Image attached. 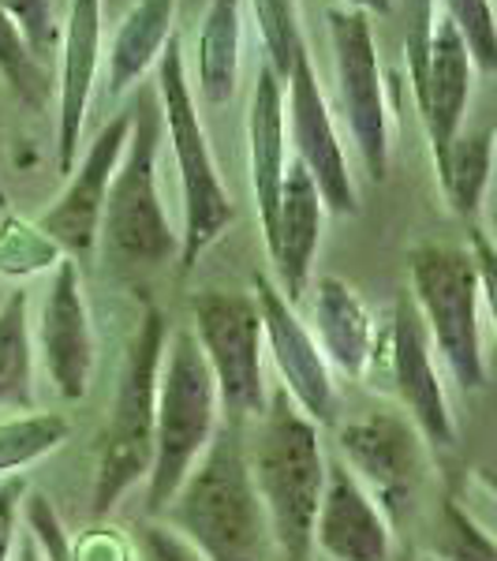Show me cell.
I'll list each match as a JSON object with an SVG mask.
<instances>
[{"label":"cell","mask_w":497,"mask_h":561,"mask_svg":"<svg viewBox=\"0 0 497 561\" xmlns=\"http://www.w3.org/2000/svg\"><path fill=\"white\" fill-rule=\"evenodd\" d=\"M139 550L142 561H206L192 542H184L169 528H158V524H142L139 528Z\"/></svg>","instance_id":"836d02e7"},{"label":"cell","mask_w":497,"mask_h":561,"mask_svg":"<svg viewBox=\"0 0 497 561\" xmlns=\"http://www.w3.org/2000/svg\"><path fill=\"white\" fill-rule=\"evenodd\" d=\"M446 20L456 26L460 42L467 45V57L472 65L483 71L497 68V26H494V12L490 0H446Z\"/></svg>","instance_id":"f546056e"},{"label":"cell","mask_w":497,"mask_h":561,"mask_svg":"<svg viewBox=\"0 0 497 561\" xmlns=\"http://www.w3.org/2000/svg\"><path fill=\"white\" fill-rule=\"evenodd\" d=\"M128 128H131V113H116L113 121L97 131V139L90 142L79 169L68 173L65 195H60L57 206L38 221V229L57 243L60 251H71V255H90V251H94L97 232H102L105 195H108V184H113L116 165H120Z\"/></svg>","instance_id":"7c38bea8"},{"label":"cell","mask_w":497,"mask_h":561,"mask_svg":"<svg viewBox=\"0 0 497 561\" xmlns=\"http://www.w3.org/2000/svg\"><path fill=\"white\" fill-rule=\"evenodd\" d=\"M102 60V0H71L68 23L60 34V142L57 165L60 173H71L79 158V135H83L90 90L97 79Z\"/></svg>","instance_id":"ac0fdd59"},{"label":"cell","mask_w":497,"mask_h":561,"mask_svg":"<svg viewBox=\"0 0 497 561\" xmlns=\"http://www.w3.org/2000/svg\"><path fill=\"white\" fill-rule=\"evenodd\" d=\"M158 105L161 124L169 131L180 169V187H184V232H180V266L192 270L198 255L232 225V203L224 195V184L217 176V161L206 142L203 121L195 113L192 83H187L184 49L180 38L169 34L165 49L158 57Z\"/></svg>","instance_id":"277c9868"},{"label":"cell","mask_w":497,"mask_h":561,"mask_svg":"<svg viewBox=\"0 0 497 561\" xmlns=\"http://www.w3.org/2000/svg\"><path fill=\"white\" fill-rule=\"evenodd\" d=\"M251 4H255L262 42H266V65L274 68V76L285 83V76L292 71L296 57L307 49L296 0H251Z\"/></svg>","instance_id":"4316f807"},{"label":"cell","mask_w":497,"mask_h":561,"mask_svg":"<svg viewBox=\"0 0 497 561\" xmlns=\"http://www.w3.org/2000/svg\"><path fill=\"white\" fill-rule=\"evenodd\" d=\"M390 364H393V382L401 389V401L408 404L415 427L427 434L430 442H438V446H453L456 431H453V415H449L446 389H441V378L430 359L427 325H423L408 293L396 296Z\"/></svg>","instance_id":"e0dca14e"},{"label":"cell","mask_w":497,"mask_h":561,"mask_svg":"<svg viewBox=\"0 0 497 561\" xmlns=\"http://www.w3.org/2000/svg\"><path fill=\"white\" fill-rule=\"evenodd\" d=\"M176 20V0H139L124 15L120 31L108 49V98H120L150 71L161 57Z\"/></svg>","instance_id":"7402d4cb"},{"label":"cell","mask_w":497,"mask_h":561,"mask_svg":"<svg viewBox=\"0 0 497 561\" xmlns=\"http://www.w3.org/2000/svg\"><path fill=\"white\" fill-rule=\"evenodd\" d=\"M314 319H319L322 352L345 375L363 378L374 359V319L356 296V288L340 277H322L314 296Z\"/></svg>","instance_id":"44dd1931"},{"label":"cell","mask_w":497,"mask_h":561,"mask_svg":"<svg viewBox=\"0 0 497 561\" xmlns=\"http://www.w3.org/2000/svg\"><path fill=\"white\" fill-rule=\"evenodd\" d=\"M0 409L34 412V341L26 293H8L0 304Z\"/></svg>","instance_id":"cb8c5ba5"},{"label":"cell","mask_w":497,"mask_h":561,"mask_svg":"<svg viewBox=\"0 0 497 561\" xmlns=\"http://www.w3.org/2000/svg\"><path fill=\"white\" fill-rule=\"evenodd\" d=\"M15 561H45V558H42V550H38V542H34L31 531H26V536L20 539V558H15Z\"/></svg>","instance_id":"74e56055"},{"label":"cell","mask_w":497,"mask_h":561,"mask_svg":"<svg viewBox=\"0 0 497 561\" xmlns=\"http://www.w3.org/2000/svg\"><path fill=\"white\" fill-rule=\"evenodd\" d=\"M467 98H472V57H467V45L460 42L456 26L449 20H434L427 65H423V76L415 83V102H419L423 124H427L438 176L446 169L449 147L460 139Z\"/></svg>","instance_id":"2e32d148"},{"label":"cell","mask_w":497,"mask_h":561,"mask_svg":"<svg viewBox=\"0 0 497 561\" xmlns=\"http://www.w3.org/2000/svg\"><path fill=\"white\" fill-rule=\"evenodd\" d=\"M483 293V274L472 251L438 248V243L412 251L408 296L427 325V337L441 348L464 389H483L486 382L483 337H478V296Z\"/></svg>","instance_id":"52a82bcc"},{"label":"cell","mask_w":497,"mask_h":561,"mask_svg":"<svg viewBox=\"0 0 497 561\" xmlns=\"http://www.w3.org/2000/svg\"><path fill=\"white\" fill-rule=\"evenodd\" d=\"M340 454L356 468L351 476L370 486V497H378V510L393 520L408 513L423 472V446L408 420L396 412H370L363 420H351L348 427H340Z\"/></svg>","instance_id":"30bf717a"},{"label":"cell","mask_w":497,"mask_h":561,"mask_svg":"<svg viewBox=\"0 0 497 561\" xmlns=\"http://www.w3.org/2000/svg\"><path fill=\"white\" fill-rule=\"evenodd\" d=\"M217 423V382L195 333L180 330L161 356L158 409H153L150 513H161L206 454Z\"/></svg>","instance_id":"3957f363"},{"label":"cell","mask_w":497,"mask_h":561,"mask_svg":"<svg viewBox=\"0 0 497 561\" xmlns=\"http://www.w3.org/2000/svg\"><path fill=\"white\" fill-rule=\"evenodd\" d=\"M198 94L210 105H224L236 94L240 76V0H210L198 31Z\"/></svg>","instance_id":"603a6c76"},{"label":"cell","mask_w":497,"mask_h":561,"mask_svg":"<svg viewBox=\"0 0 497 561\" xmlns=\"http://www.w3.org/2000/svg\"><path fill=\"white\" fill-rule=\"evenodd\" d=\"M26 524H31V536L38 542L45 561H71L68 536H65V528H60L57 510H53V502L45 494H34L31 502H26Z\"/></svg>","instance_id":"d6a6232c"},{"label":"cell","mask_w":497,"mask_h":561,"mask_svg":"<svg viewBox=\"0 0 497 561\" xmlns=\"http://www.w3.org/2000/svg\"><path fill=\"white\" fill-rule=\"evenodd\" d=\"M38 337L45 367H49V378L57 382V389L68 401H83L90 389V370H94V333H90V314L76 262L57 266V277H53L42 307Z\"/></svg>","instance_id":"9a60e30c"},{"label":"cell","mask_w":497,"mask_h":561,"mask_svg":"<svg viewBox=\"0 0 497 561\" xmlns=\"http://www.w3.org/2000/svg\"><path fill=\"white\" fill-rule=\"evenodd\" d=\"M4 15L20 26L23 42L31 45L34 57H49L60 42V31L53 26V0H0Z\"/></svg>","instance_id":"1f68e13d"},{"label":"cell","mask_w":497,"mask_h":561,"mask_svg":"<svg viewBox=\"0 0 497 561\" xmlns=\"http://www.w3.org/2000/svg\"><path fill=\"white\" fill-rule=\"evenodd\" d=\"M198 348L210 367L217 397L232 420L262 412V319L251 296L198 293L192 296Z\"/></svg>","instance_id":"ba28073f"},{"label":"cell","mask_w":497,"mask_h":561,"mask_svg":"<svg viewBox=\"0 0 497 561\" xmlns=\"http://www.w3.org/2000/svg\"><path fill=\"white\" fill-rule=\"evenodd\" d=\"M195 465L173 497L176 524L206 561H262L269 524L243 454L240 423L232 420L229 427L213 431Z\"/></svg>","instance_id":"6da1fadb"},{"label":"cell","mask_w":497,"mask_h":561,"mask_svg":"<svg viewBox=\"0 0 497 561\" xmlns=\"http://www.w3.org/2000/svg\"><path fill=\"white\" fill-rule=\"evenodd\" d=\"M311 539L333 561H393V536L374 497L345 465H325V486Z\"/></svg>","instance_id":"5bb4252c"},{"label":"cell","mask_w":497,"mask_h":561,"mask_svg":"<svg viewBox=\"0 0 497 561\" xmlns=\"http://www.w3.org/2000/svg\"><path fill=\"white\" fill-rule=\"evenodd\" d=\"M165 356V322L158 311L142 319L128 359H124L120 389H116L113 423L105 431L102 460L94 476V513L105 517L124 491L150 476L153 460V409H158V375Z\"/></svg>","instance_id":"8992f818"},{"label":"cell","mask_w":497,"mask_h":561,"mask_svg":"<svg viewBox=\"0 0 497 561\" xmlns=\"http://www.w3.org/2000/svg\"><path fill=\"white\" fill-rule=\"evenodd\" d=\"M23 486H4L0 491V561H12L15 550V502H20Z\"/></svg>","instance_id":"d590c367"},{"label":"cell","mask_w":497,"mask_h":561,"mask_svg":"<svg viewBox=\"0 0 497 561\" xmlns=\"http://www.w3.org/2000/svg\"><path fill=\"white\" fill-rule=\"evenodd\" d=\"M71 561H131L128 547L113 536V531H94L79 542L76 550H68Z\"/></svg>","instance_id":"e575fe53"},{"label":"cell","mask_w":497,"mask_h":561,"mask_svg":"<svg viewBox=\"0 0 497 561\" xmlns=\"http://www.w3.org/2000/svg\"><path fill=\"white\" fill-rule=\"evenodd\" d=\"M322 195L314 187V180L307 176L300 161L285 169L281 184V203H277V221H274V240L266 243L269 259L277 262V277H281L285 300L296 304L307 288V274H311L314 251H319L322 237Z\"/></svg>","instance_id":"d6986e66"},{"label":"cell","mask_w":497,"mask_h":561,"mask_svg":"<svg viewBox=\"0 0 497 561\" xmlns=\"http://www.w3.org/2000/svg\"><path fill=\"white\" fill-rule=\"evenodd\" d=\"M247 142H251V187H255L258 225L266 243L274 240L277 203L285 184V83L274 68L262 65L255 94L247 108Z\"/></svg>","instance_id":"ffe728a7"},{"label":"cell","mask_w":497,"mask_h":561,"mask_svg":"<svg viewBox=\"0 0 497 561\" xmlns=\"http://www.w3.org/2000/svg\"><path fill=\"white\" fill-rule=\"evenodd\" d=\"M490 158H494V139L490 131L464 135L449 147L446 169H441V184H446L449 198H453L456 214L475 217L483 206L486 184H490Z\"/></svg>","instance_id":"d4e9b609"},{"label":"cell","mask_w":497,"mask_h":561,"mask_svg":"<svg viewBox=\"0 0 497 561\" xmlns=\"http://www.w3.org/2000/svg\"><path fill=\"white\" fill-rule=\"evenodd\" d=\"M68 442L65 415H23V420L0 423V476L34 465Z\"/></svg>","instance_id":"484cf974"},{"label":"cell","mask_w":497,"mask_h":561,"mask_svg":"<svg viewBox=\"0 0 497 561\" xmlns=\"http://www.w3.org/2000/svg\"><path fill=\"white\" fill-rule=\"evenodd\" d=\"M288 83V116H292V142H296V161L307 169V176L314 180L322 195V206H330L333 214H356V184H351L345 147L333 128L330 105L322 98L319 76L311 65V49H303L296 57L292 71L285 76Z\"/></svg>","instance_id":"8fae6325"},{"label":"cell","mask_w":497,"mask_h":561,"mask_svg":"<svg viewBox=\"0 0 497 561\" xmlns=\"http://www.w3.org/2000/svg\"><path fill=\"white\" fill-rule=\"evenodd\" d=\"M0 76L8 79V87L15 90V98H20L23 105H31V108L45 105L49 83H45L42 60L31 53V45L23 42L20 26L4 15V8H0Z\"/></svg>","instance_id":"83f0119b"},{"label":"cell","mask_w":497,"mask_h":561,"mask_svg":"<svg viewBox=\"0 0 497 561\" xmlns=\"http://www.w3.org/2000/svg\"><path fill=\"white\" fill-rule=\"evenodd\" d=\"M161 105L158 90H142L131 108V128L124 142L120 165L105 195L102 232L116 255L161 266L176 251V232L169 229L165 206L158 195V147H161Z\"/></svg>","instance_id":"5b68a950"},{"label":"cell","mask_w":497,"mask_h":561,"mask_svg":"<svg viewBox=\"0 0 497 561\" xmlns=\"http://www.w3.org/2000/svg\"><path fill=\"white\" fill-rule=\"evenodd\" d=\"M330 38L351 139H356L370 180H385V173H390V108H385L382 65H378L370 20L363 12H351V8H333Z\"/></svg>","instance_id":"9c48e42d"},{"label":"cell","mask_w":497,"mask_h":561,"mask_svg":"<svg viewBox=\"0 0 497 561\" xmlns=\"http://www.w3.org/2000/svg\"><path fill=\"white\" fill-rule=\"evenodd\" d=\"M251 479L274 539L292 561H303L314 542L311 531L325 486V457L314 423L288 401L285 389H277L262 420Z\"/></svg>","instance_id":"7a4b0ae2"},{"label":"cell","mask_w":497,"mask_h":561,"mask_svg":"<svg viewBox=\"0 0 497 561\" xmlns=\"http://www.w3.org/2000/svg\"><path fill=\"white\" fill-rule=\"evenodd\" d=\"M60 248L53 243L38 225H23L8 217L0 225V274H38L53 266Z\"/></svg>","instance_id":"f1b7e54d"},{"label":"cell","mask_w":497,"mask_h":561,"mask_svg":"<svg viewBox=\"0 0 497 561\" xmlns=\"http://www.w3.org/2000/svg\"><path fill=\"white\" fill-rule=\"evenodd\" d=\"M438 547H441V554H446V561H497L490 536H486L456 502H446V510H441Z\"/></svg>","instance_id":"4dcf8cb0"},{"label":"cell","mask_w":497,"mask_h":561,"mask_svg":"<svg viewBox=\"0 0 497 561\" xmlns=\"http://www.w3.org/2000/svg\"><path fill=\"white\" fill-rule=\"evenodd\" d=\"M351 12H363V15H390L393 12V0H345Z\"/></svg>","instance_id":"8d00e7d4"},{"label":"cell","mask_w":497,"mask_h":561,"mask_svg":"<svg viewBox=\"0 0 497 561\" xmlns=\"http://www.w3.org/2000/svg\"><path fill=\"white\" fill-rule=\"evenodd\" d=\"M255 293H258L255 304L262 319V337L269 341L277 370L285 378V393H292V401L300 404V412L311 423H333L337 420V389H333L319 341L300 322L292 304L269 285V277H255Z\"/></svg>","instance_id":"4fadbf2b"}]
</instances>
